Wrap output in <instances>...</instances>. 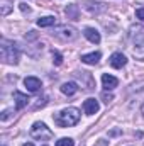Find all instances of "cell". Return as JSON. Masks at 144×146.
I'll use <instances>...</instances> for the list:
<instances>
[{
	"label": "cell",
	"mask_w": 144,
	"mask_h": 146,
	"mask_svg": "<svg viewBox=\"0 0 144 146\" xmlns=\"http://www.w3.org/2000/svg\"><path fill=\"white\" fill-rule=\"evenodd\" d=\"M80 121V110L76 107H66L54 115V122L59 127H71Z\"/></svg>",
	"instance_id": "1"
},
{
	"label": "cell",
	"mask_w": 144,
	"mask_h": 146,
	"mask_svg": "<svg viewBox=\"0 0 144 146\" xmlns=\"http://www.w3.org/2000/svg\"><path fill=\"white\" fill-rule=\"evenodd\" d=\"M0 56H2L3 63H7V65H17L19 63V49L14 42H10L7 39H2Z\"/></svg>",
	"instance_id": "2"
},
{
	"label": "cell",
	"mask_w": 144,
	"mask_h": 146,
	"mask_svg": "<svg viewBox=\"0 0 144 146\" xmlns=\"http://www.w3.org/2000/svg\"><path fill=\"white\" fill-rule=\"evenodd\" d=\"M31 136H32L34 139H41V141H44V139L53 138V131H51L44 122H34L32 127H31Z\"/></svg>",
	"instance_id": "3"
},
{
	"label": "cell",
	"mask_w": 144,
	"mask_h": 146,
	"mask_svg": "<svg viewBox=\"0 0 144 146\" xmlns=\"http://www.w3.org/2000/svg\"><path fill=\"white\" fill-rule=\"evenodd\" d=\"M53 34L58 37V39H63V41H73V39H76V36H78L76 29H75V27H68V26L58 27Z\"/></svg>",
	"instance_id": "4"
},
{
	"label": "cell",
	"mask_w": 144,
	"mask_h": 146,
	"mask_svg": "<svg viewBox=\"0 0 144 146\" xmlns=\"http://www.w3.org/2000/svg\"><path fill=\"white\" fill-rule=\"evenodd\" d=\"M83 110H85L87 115H93V114H97V112L100 110V104H98V100H95V99H87V100L83 102Z\"/></svg>",
	"instance_id": "5"
},
{
	"label": "cell",
	"mask_w": 144,
	"mask_h": 146,
	"mask_svg": "<svg viewBox=\"0 0 144 146\" xmlns=\"http://www.w3.org/2000/svg\"><path fill=\"white\" fill-rule=\"evenodd\" d=\"M127 65V58L122 54V53H114L112 56H110V66L112 68H124Z\"/></svg>",
	"instance_id": "6"
},
{
	"label": "cell",
	"mask_w": 144,
	"mask_h": 146,
	"mask_svg": "<svg viewBox=\"0 0 144 146\" xmlns=\"http://www.w3.org/2000/svg\"><path fill=\"white\" fill-rule=\"evenodd\" d=\"M24 85H26V88H27L29 92H39L41 87H42L41 80L36 78V76H27V78H24Z\"/></svg>",
	"instance_id": "7"
},
{
	"label": "cell",
	"mask_w": 144,
	"mask_h": 146,
	"mask_svg": "<svg viewBox=\"0 0 144 146\" xmlns=\"http://www.w3.org/2000/svg\"><path fill=\"white\" fill-rule=\"evenodd\" d=\"M102 85L105 87V90H112L119 85V80L114 76V75H108V73H104L102 75Z\"/></svg>",
	"instance_id": "8"
},
{
	"label": "cell",
	"mask_w": 144,
	"mask_h": 146,
	"mask_svg": "<svg viewBox=\"0 0 144 146\" xmlns=\"http://www.w3.org/2000/svg\"><path fill=\"white\" fill-rule=\"evenodd\" d=\"M100 58H102V54H100L98 51H93V53L83 54V56H81V61H83L85 65H97V63L100 61Z\"/></svg>",
	"instance_id": "9"
},
{
	"label": "cell",
	"mask_w": 144,
	"mask_h": 146,
	"mask_svg": "<svg viewBox=\"0 0 144 146\" xmlns=\"http://www.w3.org/2000/svg\"><path fill=\"white\" fill-rule=\"evenodd\" d=\"M83 34H85V37H87L90 42H93V44H98V42H100V33H98L97 29H93V27H87V29L83 31Z\"/></svg>",
	"instance_id": "10"
},
{
	"label": "cell",
	"mask_w": 144,
	"mask_h": 146,
	"mask_svg": "<svg viewBox=\"0 0 144 146\" xmlns=\"http://www.w3.org/2000/svg\"><path fill=\"white\" fill-rule=\"evenodd\" d=\"M14 99H15V109L17 110L24 109V107L29 104L27 95H24V94H20V92H14Z\"/></svg>",
	"instance_id": "11"
},
{
	"label": "cell",
	"mask_w": 144,
	"mask_h": 146,
	"mask_svg": "<svg viewBox=\"0 0 144 146\" xmlns=\"http://www.w3.org/2000/svg\"><path fill=\"white\" fill-rule=\"evenodd\" d=\"M61 92H63L65 95H75V94L78 92V85H76L75 82H66V83L61 85Z\"/></svg>",
	"instance_id": "12"
},
{
	"label": "cell",
	"mask_w": 144,
	"mask_h": 146,
	"mask_svg": "<svg viewBox=\"0 0 144 146\" xmlns=\"http://www.w3.org/2000/svg\"><path fill=\"white\" fill-rule=\"evenodd\" d=\"M54 24H56V17L54 15H46V17L37 19V26L39 27H51Z\"/></svg>",
	"instance_id": "13"
},
{
	"label": "cell",
	"mask_w": 144,
	"mask_h": 146,
	"mask_svg": "<svg viewBox=\"0 0 144 146\" xmlns=\"http://www.w3.org/2000/svg\"><path fill=\"white\" fill-rule=\"evenodd\" d=\"M132 56L139 61H144V41L137 42L134 48H132Z\"/></svg>",
	"instance_id": "14"
},
{
	"label": "cell",
	"mask_w": 144,
	"mask_h": 146,
	"mask_svg": "<svg viewBox=\"0 0 144 146\" xmlns=\"http://www.w3.org/2000/svg\"><path fill=\"white\" fill-rule=\"evenodd\" d=\"M66 15H68V19H73V21H76L78 19V15H80V9H78V5H68L66 7Z\"/></svg>",
	"instance_id": "15"
},
{
	"label": "cell",
	"mask_w": 144,
	"mask_h": 146,
	"mask_svg": "<svg viewBox=\"0 0 144 146\" xmlns=\"http://www.w3.org/2000/svg\"><path fill=\"white\" fill-rule=\"evenodd\" d=\"M56 146H75V141L71 138H61L56 141Z\"/></svg>",
	"instance_id": "16"
},
{
	"label": "cell",
	"mask_w": 144,
	"mask_h": 146,
	"mask_svg": "<svg viewBox=\"0 0 144 146\" xmlns=\"http://www.w3.org/2000/svg\"><path fill=\"white\" fill-rule=\"evenodd\" d=\"M53 58H54V60H53L54 65H61V63H63V56H61L58 51H54V49H53Z\"/></svg>",
	"instance_id": "17"
},
{
	"label": "cell",
	"mask_w": 144,
	"mask_h": 146,
	"mask_svg": "<svg viewBox=\"0 0 144 146\" xmlns=\"http://www.w3.org/2000/svg\"><path fill=\"white\" fill-rule=\"evenodd\" d=\"M139 33H144V27H141V26H131V36L139 34Z\"/></svg>",
	"instance_id": "18"
},
{
	"label": "cell",
	"mask_w": 144,
	"mask_h": 146,
	"mask_svg": "<svg viewBox=\"0 0 144 146\" xmlns=\"http://www.w3.org/2000/svg\"><path fill=\"white\" fill-rule=\"evenodd\" d=\"M102 100H104L105 104H108V102H112V100H114V95H112V94H108V92H104V94H102Z\"/></svg>",
	"instance_id": "19"
},
{
	"label": "cell",
	"mask_w": 144,
	"mask_h": 146,
	"mask_svg": "<svg viewBox=\"0 0 144 146\" xmlns=\"http://www.w3.org/2000/svg\"><path fill=\"white\" fill-rule=\"evenodd\" d=\"M10 115H12V110H3V112H2V115H0V119L5 122V121H9V119H10Z\"/></svg>",
	"instance_id": "20"
},
{
	"label": "cell",
	"mask_w": 144,
	"mask_h": 146,
	"mask_svg": "<svg viewBox=\"0 0 144 146\" xmlns=\"http://www.w3.org/2000/svg\"><path fill=\"white\" fill-rule=\"evenodd\" d=\"M136 17H137V19H141V21H144V7H141V9H137V10H136Z\"/></svg>",
	"instance_id": "21"
},
{
	"label": "cell",
	"mask_w": 144,
	"mask_h": 146,
	"mask_svg": "<svg viewBox=\"0 0 144 146\" xmlns=\"http://www.w3.org/2000/svg\"><path fill=\"white\" fill-rule=\"evenodd\" d=\"M19 5H20V10H22L24 14H29V12H31V9L27 7V3H19Z\"/></svg>",
	"instance_id": "22"
},
{
	"label": "cell",
	"mask_w": 144,
	"mask_h": 146,
	"mask_svg": "<svg viewBox=\"0 0 144 146\" xmlns=\"http://www.w3.org/2000/svg\"><path fill=\"white\" fill-rule=\"evenodd\" d=\"M141 114H143V117H144V104L141 106Z\"/></svg>",
	"instance_id": "23"
},
{
	"label": "cell",
	"mask_w": 144,
	"mask_h": 146,
	"mask_svg": "<svg viewBox=\"0 0 144 146\" xmlns=\"http://www.w3.org/2000/svg\"><path fill=\"white\" fill-rule=\"evenodd\" d=\"M22 146H34V145H32V143H24Z\"/></svg>",
	"instance_id": "24"
}]
</instances>
